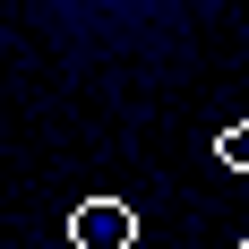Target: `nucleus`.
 I'll return each instance as SVG.
<instances>
[{
  "instance_id": "obj_1",
  "label": "nucleus",
  "mask_w": 249,
  "mask_h": 249,
  "mask_svg": "<svg viewBox=\"0 0 249 249\" xmlns=\"http://www.w3.org/2000/svg\"><path fill=\"white\" fill-rule=\"evenodd\" d=\"M69 232H77V249H138V215L121 198H86L69 215Z\"/></svg>"
},
{
  "instance_id": "obj_2",
  "label": "nucleus",
  "mask_w": 249,
  "mask_h": 249,
  "mask_svg": "<svg viewBox=\"0 0 249 249\" xmlns=\"http://www.w3.org/2000/svg\"><path fill=\"white\" fill-rule=\"evenodd\" d=\"M215 155H224V172H249V121H232L224 138H215Z\"/></svg>"
},
{
  "instance_id": "obj_3",
  "label": "nucleus",
  "mask_w": 249,
  "mask_h": 249,
  "mask_svg": "<svg viewBox=\"0 0 249 249\" xmlns=\"http://www.w3.org/2000/svg\"><path fill=\"white\" fill-rule=\"evenodd\" d=\"M241 249H249V241H241Z\"/></svg>"
}]
</instances>
